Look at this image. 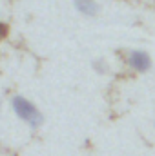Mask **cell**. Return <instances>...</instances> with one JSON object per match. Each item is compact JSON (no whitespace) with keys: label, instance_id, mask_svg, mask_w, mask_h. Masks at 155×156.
I'll list each match as a JSON object with an SVG mask.
<instances>
[{"label":"cell","instance_id":"3","mask_svg":"<svg viewBox=\"0 0 155 156\" xmlns=\"http://www.w3.org/2000/svg\"><path fill=\"white\" fill-rule=\"evenodd\" d=\"M73 5L82 16H88V18L97 16L100 11V5L95 0H73Z\"/></svg>","mask_w":155,"mask_h":156},{"label":"cell","instance_id":"1","mask_svg":"<svg viewBox=\"0 0 155 156\" xmlns=\"http://www.w3.org/2000/svg\"><path fill=\"white\" fill-rule=\"evenodd\" d=\"M11 105H13V111L17 113V116L20 118V120H24L26 123H29L31 127H39L40 123H42V115H40V111L28 100V98H24V96H15L13 102H11Z\"/></svg>","mask_w":155,"mask_h":156},{"label":"cell","instance_id":"2","mask_svg":"<svg viewBox=\"0 0 155 156\" xmlns=\"http://www.w3.org/2000/svg\"><path fill=\"white\" fill-rule=\"evenodd\" d=\"M126 64L137 73H146L152 69V56L144 49H131L126 56Z\"/></svg>","mask_w":155,"mask_h":156},{"label":"cell","instance_id":"4","mask_svg":"<svg viewBox=\"0 0 155 156\" xmlns=\"http://www.w3.org/2000/svg\"><path fill=\"white\" fill-rule=\"evenodd\" d=\"M93 69H95L99 75L108 73V64H106V60H95V62H93Z\"/></svg>","mask_w":155,"mask_h":156},{"label":"cell","instance_id":"5","mask_svg":"<svg viewBox=\"0 0 155 156\" xmlns=\"http://www.w3.org/2000/svg\"><path fill=\"white\" fill-rule=\"evenodd\" d=\"M7 33H9V27H7V24L0 22V40L6 38V37H7Z\"/></svg>","mask_w":155,"mask_h":156}]
</instances>
